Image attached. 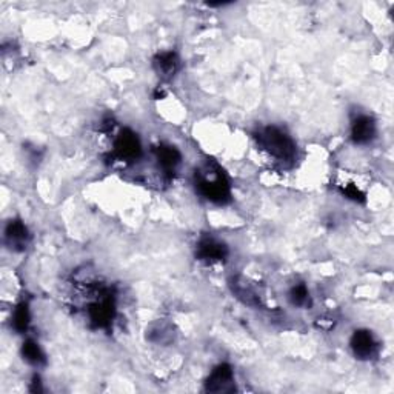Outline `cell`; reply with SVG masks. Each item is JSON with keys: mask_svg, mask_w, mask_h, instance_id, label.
Returning <instances> with one entry per match:
<instances>
[{"mask_svg": "<svg viewBox=\"0 0 394 394\" xmlns=\"http://www.w3.org/2000/svg\"><path fill=\"white\" fill-rule=\"evenodd\" d=\"M196 188L207 200L225 205L231 200V188L223 170L214 162H208L196 171Z\"/></svg>", "mask_w": 394, "mask_h": 394, "instance_id": "6da1fadb", "label": "cell"}, {"mask_svg": "<svg viewBox=\"0 0 394 394\" xmlns=\"http://www.w3.org/2000/svg\"><path fill=\"white\" fill-rule=\"evenodd\" d=\"M258 142L269 156L282 164H291L296 159V143L285 131L277 127H265L259 131Z\"/></svg>", "mask_w": 394, "mask_h": 394, "instance_id": "7a4b0ae2", "label": "cell"}, {"mask_svg": "<svg viewBox=\"0 0 394 394\" xmlns=\"http://www.w3.org/2000/svg\"><path fill=\"white\" fill-rule=\"evenodd\" d=\"M88 319L94 328L108 330L116 316V299L109 290H99L97 297L88 305Z\"/></svg>", "mask_w": 394, "mask_h": 394, "instance_id": "3957f363", "label": "cell"}, {"mask_svg": "<svg viewBox=\"0 0 394 394\" xmlns=\"http://www.w3.org/2000/svg\"><path fill=\"white\" fill-rule=\"evenodd\" d=\"M113 156L122 162H134L142 156V145L131 129H122L114 141Z\"/></svg>", "mask_w": 394, "mask_h": 394, "instance_id": "277c9868", "label": "cell"}, {"mask_svg": "<svg viewBox=\"0 0 394 394\" xmlns=\"http://www.w3.org/2000/svg\"><path fill=\"white\" fill-rule=\"evenodd\" d=\"M205 390L208 393H231L236 390L235 373L228 363H221L211 371L205 382Z\"/></svg>", "mask_w": 394, "mask_h": 394, "instance_id": "5b68a950", "label": "cell"}, {"mask_svg": "<svg viewBox=\"0 0 394 394\" xmlns=\"http://www.w3.org/2000/svg\"><path fill=\"white\" fill-rule=\"evenodd\" d=\"M196 256L203 262H223L228 258V248L221 240L205 236L199 240L196 248Z\"/></svg>", "mask_w": 394, "mask_h": 394, "instance_id": "8992f818", "label": "cell"}, {"mask_svg": "<svg viewBox=\"0 0 394 394\" xmlns=\"http://www.w3.org/2000/svg\"><path fill=\"white\" fill-rule=\"evenodd\" d=\"M349 345H352L354 356L361 361H368L371 357H375L377 354V348H379L375 336L368 330L354 331Z\"/></svg>", "mask_w": 394, "mask_h": 394, "instance_id": "52a82bcc", "label": "cell"}, {"mask_svg": "<svg viewBox=\"0 0 394 394\" xmlns=\"http://www.w3.org/2000/svg\"><path fill=\"white\" fill-rule=\"evenodd\" d=\"M376 137V122L370 116L361 114L353 120L352 141L357 145H367Z\"/></svg>", "mask_w": 394, "mask_h": 394, "instance_id": "ba28073f", "label": "cell"}, {"mask_svg": "<svg viewBox=\"0 0 394 394\" xmlns=\"http://www.w3.org/2000/svg\"><path fill=\"white\" fill-rule=\"evenodd\" d=\"M5 240L11 250L24 251L28 240H30V233H28L26 225L22 221H11L5 228Z\"/></svg>", "mask_w": 394, "mask_h": 394, "instance_id": "9c48e42d", "label": "cell"}, {"mask_svg": "<svg viewBox=\"0 0 394 394\" xmlns=\"http://www.w3.org/2000/svg\"><path fill=\"white\" fill-rule=\"evenodd\" d=\"M155 152H156V157L159 160L160 168H162L166 174H174V171H176V168L180 165V160H182L179 150L176 147H173V145L162 143L155 150Z\"/></svg>", "mask_w": 394, "mask_h": 394, "instance_id": "30bf717a", "label": "cell"}, {"mask_svg": "<svg viewBox=\"0 0 394 394\" xmlns=\"http://www.w3.org/2000/svg\"><path fill=\"white\" fill-rule=\"evenodd\" d=\"M155 68L159 76L164 79H171L179 70V57L173 51H164L155 57Z\"/></svg>", "mask_w": 394, "mask_h": 394, "instance_id": "8fae6325", "label": "cell"}, {"mask_svg": "<svg viewBox=\"0 0 394 394\" xmlns=\"http://www.w3.org/2000/svg\"><path fill=\"white\" fill-rule=\"evenodd\" d=\"M231 288H233V293H235L236 297L240 299V301H242L245 305H250V306L260 305L259 294L254 291V288L250 285V283H246L244 279H240V277H235V279L231 281Z\"/></svg>", "mask_w": 394, "mask_h": 394, "instance_id": "7c38bea8", "label": "cell"}, {"mask_svg": "<svg viewBox=\"0 0 394 394\" xmlns=\"http://www.w3.org/2000/svg\"><path fill=\"white\" fill-rule=\"evenodd\" d=\"M22 356H24V359L28 363L34 365V367H40V365H45L47 362L42 348L39 347L38 342H34L33 339L24 342V345H22Z\"/></svg>", "mask_w": 394, "mask_h": 394, "instance_id": "4fadbf2b", "label": "cell"}, {"mask_svg": "<svg viewBox=\"0 0 394 394\" xmlns=\"http://www.w3.org/2000/svg\"><path fill=\"white\" fill-rule=\"evenodd\" d=\"M31 322V313H30V305L26 302H20L16 310L13 313V328L16 330L17 333H25L28 330V326H30Z\"/></svg>", "mask_w": 394, "mask_h": 394, "instance_id": "5bb4252c", "label": "cell"}, {"mask_svg": "<svg viewBox=\"0 0 394 394\" xmlns=\"http://www.w3.org/2000/svg\"><path fill=\"white\" fill-rule=\"evenodd\" d=\"M290 301L296 306H305L310 304V293L308 288H306L304 283H299L294 285L290 291Z\"/></svg>", "mask_w": 394, "mask_h": 394, "instance_id": "9a60e30c", "label": "cell"}, {"mask_svg": "<svg viewBox=\"0 0 394 394\" xmlns=\"http://www.w3.org/2000/svg\"><path fill=\"white\" fill-rule=\"evenodd\" d=\"M340 193L344 194L347 199H349V200H354V202H363L365 200V194L354 184H348L345 187H342Z\"/></svg>", "mask_w": 394, "mask_h": 394, "instance_id": "2e32d148", "label": "cell"}, {"mask_svg": "<svg viewBox=\"0 0 394 394\" xmlns=\"http://www.w3.org/2000/svg\"><path fill=\"white\" fill-rule=\"evenodd\" d=\"M31 391H42V388H40V377L39 376H34Z\"/></svg>", "mask_w": 394, "mask_h": 394, "instance_id": "e0dca14e", "label": "cell"}]
</instances>
